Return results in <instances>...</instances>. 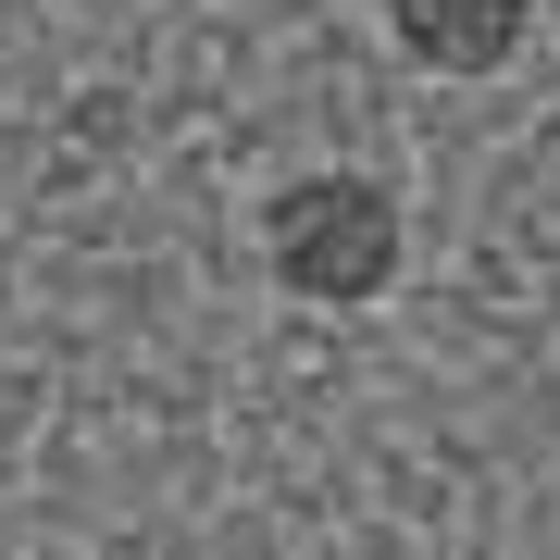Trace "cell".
<instances>
[{
  "instance_id": "cell-1",
  "label": "cell",
  "mask_w": 560,
  "mask_h": 560,
  "mask_svg": "<svg viewBox=\"0 0 560 560\" xmlns=\"http://www.w3.org/2000/svg\"><path fill=\"white\" fill-rule=\"evenodd\" d=\"M261 261H275L287 300L312 312H361L399 287L411 261V224H399V187L361 175V162H324V175H287L275 200H261Z\"/></svg>"
},
{
  "instance_id": "cell-2",
  "label": "cell",
  "mask_w": 560,
  "mask_h": 560,
  "mask_svg": "<svg viewBox=\"0 0 560 560\" xmlns=\"http://www.w3.org/2000/svg\"><path fill=\"white\" fill-rule=\"evenodd\" d=\"M386 38H399L423 75H499L536 38V0H386Z\"/></svg>"
}]
</instances>
